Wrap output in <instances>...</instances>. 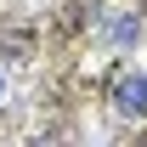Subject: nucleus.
<instances>
[{"instance_id":"obj_1","label":"nucleus","mask_w":147,"mask_h":147,"mask_svg":"<svg viewBox=\"0 0 147 147\" xmlns=\"http://www.w3.org/2000/svg\"><path fill=\"white\" fill-rule=\"evenodd\" d=\"M108 102H113V113H125V119H142V113H147V74L125 68L119 79H113Z\"/></svg>"},{"instance_id":"obj_3","label":"nucleus","mask_w":147,"mask_h":147,"mask_svg":"<svg viewBox=\"0 0 147 147\" xmlns=\"http://www.w3.org/2000/svg\"><path fill=\"white\" fill-rule=\"evenodd\" d=\"M0 102H6V74H0Z\"/></svg>"},{"instance_id":"obj_2","label":"nucleus","mask_w":147,"mask_h":147,"mask_svg":"<svg viewBox=\"0 0 147 147\" xmlns=\"http://www.w3.org/2000/svg\"><path fill=\"white\" fill-rule=\"evenodd\" d=\"M108 34H113V45H130V40H136V17H119Z\"/></svg>"}]
</instances>
